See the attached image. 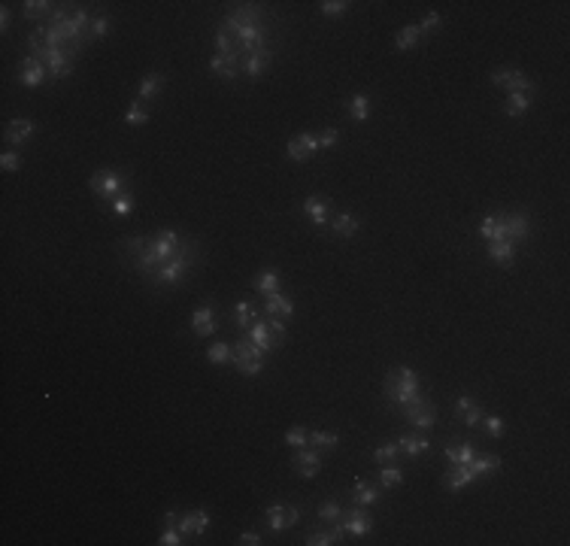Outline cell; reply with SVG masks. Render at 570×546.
I'll list each match as a JSON object with an SVG mask.
<instances>
[{"instance_id":"cell-23","label":"cell","mask_w":570,"mask_h":546,"mask_svg":"<svg viewBox=\"0 0 570 546\" xmlns=\"http://www.w3.org/2000/svg\"><path fill=\"white\" fill-rule=\"evenodd\" d=\"M398 447H401V455H406V459H419L422 452L431 449V437H428L425 431L422 434H401Z\"/></svg>"},{"instance_id":"cell-20","label":"cell","mask_w":570,"mask_h":546,"mask_svg":"<svg viewBox=\"0 0 570 546\" xmlns=\"http://www.w3.org/2000/svg\"><path fill=\"white\" fill-rule=\"evenodd\" d=\"M270 64H273V49H267V52L246 55V58L240 61V70H243V76H249V79H261L270 70Z\"/></svg>"},{"instance_id":"cell-30","label":"cell","mask_w":570,"mask_h":546,"mask_svg":"<svg viewBox=\"0 0 570 546\" xmlns=\"http://www.w3.org/2000/svg\"><path fill=\"white\" fill-rule=\"evenodd\" d=\"M210 70H212L216 76L225 79V83H234L237 76H243L240 61H231V58H222V55H212V58H210Z\"/></svg>"},{"instance_id":"cell-54","label":"cell","mask_w":570,"mask_h":546,"mask_svg":"<svg viewBox=\"0 0 570 546\" xmlns=\"http://www.w3.org/2000/svg\"><path fill=\"white\" fill-rule=\"evenodd\" d=\"M319 137V149H331V146H337V140H340V134L334 128H325L322 134H315Z\"/></svg>"},{"instance_id":"cell-26","label":"cell","mask_w":570,"mask_h":546,"mask_svg":"<svg viewBox=\"0 0 570 546\" xmlns=\"http://www.w3.org/2000/svg\"><path fill=\"white\" fill-rule=\"evenodd\" d=\"M443 452H446V461L449 464H471L473 455H476L471 440H446Z\"/></svg>"},{"instance_id":"cell-50","label":"cell","mask_w":570,"mask_h":546,"mask_svg":"<svg viewBox=\"0 0 570 546\" xmlns=\"http://www.w3.org/2000/svg\"><path fill=\"white\" fill-rule=\"evenodd\" d=\"M158 543H161V546H179V543H182V531L176 528V525H164V531H161Z\"/></svg>"},{"instance_id":"cell-25","label":"cell","mask_w":570,"mask_h":546,"mask_svg":"<svg viewBox=\"0 0 570 546\" xmlns=\"http://www.w3.org/2000/svg\"><path fill=\"white\" fill-rule=\"evenodd\" d=\"M252 289L258 291L261 298H267V295H277V291L282 289V277H279V270L277 267H264L255 279H252Z\"/></svg>"},{"instance_id":"cell-53","label":"cell","mask_w":570,"mask_h":546,"mask_svg":"<svg viewBox=\"0 0 570 546\" xmlns=\"http://www.w3.org/2000/svg\"><path fill=\"white\" fill-rule=\"evenodd\" d=\"M440 25H443V18H440V13H428V16L422 18V25H419V30H422V34H437V30H440Z\"/></svg>"},{"instance_id":"cell-28","label":"cell","mask_w":570,"mask_h":546,"mask_svg":"<svg viewBox=\"0 0 570 546\" xmlns=\"http://www.w3.org/2000/svg\"><path fill=\"white\" fill-rule=\"evenodd\" d=\"M488 258L501 267H510L516 261V243L513 240H492L488 243Z\"/></svg>"},{"instance_id":"cell-34","label":"cell","mask_w":570,"mask_h":546,"mask_svg":"<svg viewBox=\"0 0 570 546\" xmlns=\"http://www.w3.org/2000/svg\"><path fill=\"white\" fill-rule=\"evenodd\" d=\"M419 37H422L419 25H406V28L398 30V37H394V46H398L401 52H410V49L419 46Z\"/></svg>"},{"instance_id":"cell-46","label":"cell","mask_w":570,"mask_h":546,"mask_svg":"<svg viewBox=\"0 0 570 546\" xmlns=\"http://www.w3.org/2000/svg\"><path fill=\"white\" fill-rule=\"evenodd\" d=\"M22 164L25 161H22V155H18L16 149H9V152L0 155V167H4V174H16V170H22Z\"/></svg>"},{"instance_id":"cell-32","label":"cell","mask_w":570,"mask_h":546,"mask_svg":"<svg viewBox=\"0 0 570 546\" xmlns=\"http://www.w3.org/2000/svg\"><path fill=\"white\" fill-rule=\"evenodd\" d=\"M531 104H534V95H528V91H510L504 109H507V116H522L531 109Z\"/></svg>"},{"instance_id":"cell-47","label":"cell","mask_w":570,"mask_h":546,"mask_svg":"<svg viewBox=\"0 0 570 546\" xmlns=\"http://www.w3.org/2000/svg\"><path fill=\"white\" fill-rule=\"evenodd\" d=\"M483 416H485V410L480 407V404H471V407H467L464 413H461V419H464V425H467V428H480V425H483Z\"/></svg>"},{"instance_id":"cell-45","label":"cell","mask_w":570,"mask_h":546,"mask_svg":"<svg viewBox=\"0 0 570 546\" xmlns=\"http://www.w3.org/2000/svg\"><path fill=\"white\" fill-rule=\"evenodd\" d=\"M340 516H343V504H337V501H325L322 507H319V519H322L325 525L337 522Z\"/></svg>"},{"instance_id":"cell-55","label":"cell","mask_w":570,"mask_h":546,"mask_svg":"<svg viewBox=\"0 0 570 546\" xmlns=\"http://www.w3.org/2000/svg\"><path fill=\"white\" fill-rule=\"evenodd\" d=\"M301 137V143L303 146H307V152H310V155H319V137H315V134H298Z\"/></svg>"},{"instance_id":"cell-8","label":"cell","mask_w":570,"mask_h":546,"mask_svg":"<svg viewBox=\"0 0 570 546\" xmlns=\"http://www.w3.org/2000/svg\"><path fill=\"white\" fill-rule=\"evenodd\" d=\"M492 85H497V88H504L507 95L510 91H528V95H534V79H528V73H522V70H516V67H497L495 73H492Z\"/></svg>"},{"instance_id":"cell-41","label":"cell","mask_w":570,"mask_h":546,"mask_svg":"<svg viewBox=\"0 0 570 546\" xmlns=\"http://www.w3.org/2000/svg\"><path fill=\"white\" fill-rule=\"evenodd\" d=\"M125 121H128L131 128L146 125V121H149V109H146V104H140V100H134V104L128 107V113H125Z\"/></svg>"},{"instance_id":"cell-3","label":"cell","mask_w":570,"mask_h":546,"mask_svg":"<svg viewBox=\"0 0 570 546\" xmlns=\"http://www.w3.org/2000/svg\"><path fill=\"white\" fill-rule=\"evenodd\" d=\"M382 394L389 398L394 407H404L416 398H422V386H419V377H416L413 368H394L385 373V382H382Z\"/></svg>"},{"instance_id":"cell-35","label":"cell","mask_w":570,"mask_h":546,"mask_svg":"<svg viewBox=\"0 0 570 546\" xmlns=\"http://www.w3.org/2000/svg\"><path fill=\"white\" fill-rule=\"evenodd\" d=\"M52 13H55V4H49V0H28L25 4V18H37L40 25H43Z\"/></svg>"},{"instance_id":"cell-51","label":"cell","mask_w":570,"mask_h":546,"mask_svg":"<svg viewBox=\"0 0 570 546\" xmlns=\"http://www.w3.org/2000/svg\"><path fill=\"white\" fill-rule=\"evenodd\" d=\"M191 513H195V538H200V534L210 528V522H212V513H210L207 507H200V510H191Z\"/></svg>"},{"instance_id":"cell-19","label":"cell","mask_w":570,"mask_h":546,"mask_svg":"<svg viewBox=\"0 0 570 546\" xmlns=\"http://www.w3.org/2000/svg\"><path fill=\"white\" fill-rule=\"evenodd\" d=\"M303 212L310 216V222L315 228H328L331 225V204L319 195H310L307 200H303Z\"/></svg>"},{"instance_id":"cell-14","label":"cell","mask_w":570,"mask_h":546,"mask_svg":"<svg viewBox=\"0 0 570 546\" xmlns=\"http://www.w3.org/2000/svg\"><path fill=\"white\" fill-rule=\"evenodd\" d=\"M246 337H249L252 343H255V346L264 352V356H267V352H273L277 346H282V340L277 337V334H273V328L267 325V319H258L255 325H252V328L246 331Z\"/></svg>"},{"instance_id":"cell-21","label":"cell","mask_w":570,"mask_h":546,"mask_svg":"<svg viewBox=\"0 0 570 546\" xmlns=\"http://www.w3.org/2000/svg\"><path fill=\"white\" fill-rule=\"evenodd\" d=\"M504 216H507V237H510L516 246L531 237V216H528V212H504Z\"/></svg>"},{"instance_id":"cell-42","label":"cell","mask_w":570,"mask_h":546,"mask_svg":"<svg viewBox=\"0 0 570 546\" xmlns=\"http://www.w3.org/2000/svg\"><path fill=\"white\" fill-rule=\"evenodd\" d=\"M285 155H289V158L294 161V164H303V161H310V158H313L310 152H307V146L301 143V137H291L289 143H285Z\"/></svg>"},{"instance_id":"cell-40","label":"cell","mask_w":570,"mask_h":546,"mask_svg":"<svg viewBox=\"0 0 570 546\" xmlns=\"http://www.w3.org/2000/svg\"><path fill=\"white\" fill-rule=\"evenodd\" d=\"M349 116L355 121H368V116H370V97L368 95H355L349 100Z\"/></svg>"},{"instance_id":"cell-15","label":"cell","mask_w":570,"mask_h":546,"mask_svg":"<svg viewBox=\"0 0 570 546\" xmlns=\"http://www.w3.org/2000/svg\"><path fill=\"white\" fill-rule=\"evenodd\" d=\"M349 498H352V504H361V507H373V504L382 501V485L370 483V480H355Z\"/></svg>"},{"instance_id":"cell-10","label":"cell","mask_w":570,"mask_h":546,"mask_svg":"<svg viewBox=\"0 0 570 546\" xmlns=\"http://www.w3.org/2000/svg\"><path fill=\"white\" fill-rule=\"evenodd\" d=\"M264 519H267L273 534H279L285 528H291V525H298L301 507L298 504H291V507H285V504H270V507H264Z\"/></svg>"},{"instance_id":"cell-31","label":"cell","mask_w":570,"mask_h":546,"mask_svg":"<svg viewBox=\"0 0 570 546\" xmlns=\"http://www.w3.org/2000/svg\"><path fill=\"white\" fill-rule=\"evenodd\" d=\"M258 319H261V313H258V307L252 301H243V303L234 307V322H237V328H243V331H249Z\"/></svg>"},{"instance_id":"cell-9","label":"cell","mask_w":570,"mask_h":546,"mask_svg":"<svg viewBox=\"0 0 570 546\" xmlns=\"http://www.w3.org/2000/svg\"><path fill=\"white\" fill-rule=\"evenodd\" d=\"M346 534H352V538H368L373 531V516L368 513V507H361V504H352L349 510H343L340 516Z\"/></svg>"},{"instance_id":"cell-7","label":"cell","mask_w":570,"mask_h":546,"mask_svg":"<svg viewBox=\"0 0 570 546\" xmlns=\"http://www.w3.org/2000/svg\"><path fill=\"white\" fill-rule=\"evenodd\" d=\"M398 410H401V416L406 419V425H413V428H419V431H431L437 425V407L434 404H428L425 398H416V401L404 404V407H398Z\"/></svg>"},{"instance_id":"cell-27","label":"cell","mask_w":570,"mask_h":546,"mask_svg":"<svg viewBox=\"0 0 570 546\" xmlns=\"http://www.w3.org/2000/svg\"><path fill=\"white\" fill-rule=\"evenodd\" d=\"M219 322H216V310L212 307H198L195 316H191V331L198 334V337H210V334H216Z\"/></svg>"},{"instance_id":"cell-17","label":"cell","mask_w":570,"mask_h":546,"mask_svg":"<svg viewBox=\"0 0 570 546\" xmlns=\"http://www.w3.org/2000/svg\"><path fill=\"white\" fill-rule=\"evenodd\" d=\"M291 316H294V301L289 295L277 291V295L264 298V319H285L289 322Z\"/></svg>"},{"instance_id":"cell-36","label":"cell","mask_w":570,"mask_h":546,"mask_svg":"<svg viewBox=\"0 0 570 546\" xmlns=\"http://www.w3.org/2000/svg\"><path fill=\"white\" fill-rule=\"evenodd\" d=\"M310 447H315V449H337V443H340V434L337 431H310Z\"/></svg>"},{"instance_id":"cell-11","label":"cell","mask_w":570,"mask_h":546,"mask_svg":"<svg viewBox=\"0 0 570 546\" xmlns=\"http://www.w3.org/2000/svg\"><path fill=\"white\" fill-rule=\"evenodd\" d=\"M291 464H294V473H298V477L313 480V477H319V471H322V452L315 449V447L294 449Z\"/></svg>"},{"instance_id":"cell-22","label":"cell","mask_w":570,"mask_h":546,"mask_svg":"<svg viewBox=\"0 0 570 546\" xmlns=\"http://www.w3.org/2000/svg\"><path fill=\"white\" fill-rule=\"evenodd\" d=\"M167 85V76L164 73H149V76H142L140 79V85H137V97L134 100H140V104H152L158 95H161V88Z\"/></svg>"},{"instance_id":"cell-18","label":"cell","mask_w":570,"mask_h":546,"mask_svg":"<svg viewBox=\"0 0 570 546\" xmlns=\"http://www.w3.org/2000/svg\"><path fill=\"white\" fill-rule=\"evenodd\" d=\"M473 483H476V473L471 471V464H449V471L443 473V485L449 492H461Z\"/></svg>"},{"instance_id":"cell-48","label":"cell","mask_w":570,"mask_h":546,"mask_svg":"<svg viewBox=\"0 0 570 546\" xmlns=\"http://www.w3.org/2000/svg\"><path fill=\"white\" fill-rule=\"evenodd\" d=\"M349 6H352V4H346V0H325V4H319L322 16H328V18H337V16H343Z\"/></svg>"},{"instance_id":"cell-33","label":"cell","mask_w":570,"mask_h":546,"mask_svg":"<svg viewBox=\"0 0 570 546\" xmlns=\"http://www.w3.org/2000/svg\"><path fill=\"white\" fill-rule=\"evenodd\" d=\"M376 483L382 489H398L404 483V473H401V464H380V473H376Z\"/></svg>"},{"instance_id":"cell-5","label":"cell","mask_w":570,"mask_h":546,"mask_svg":"<svg viewBox=\"0 0 570 546\" xmlns=\"http://www.w3.org/2000/svg\"><path fill=\"white\" fill-rule=\"evenodd\" d=\"M88 188L95 191L100 200H113V198L121 195L125 188H131V176H128V170L104 167V170H97V174H91Z\"/></svg>"},{"instance_id":"cell-1","label":"cell","mask_w":570,"mask_h":546,"mask_svg":"<svg viewBox=\"0 0 570 546\" xmlns=\"http://www.w3.org/2000/svg\"><path fill=\"white\" fill-rule=\"evenodd\" d=\"M198 249L195 240L176 234V231H155L152 237H125L121 240V252H125L128 265L134 267L146 282L167 265V261L186 255V252Z\"/></svg>"},{"instance_id":"cell-57","label":"cell","mask_w":570,"mask_h":546,"mask_svg":"<svg viewBox=\"0 0 570 546\" xmlns=\"http://www.w3.org/2000/svg\"><path fill=\"white\" fill-rule=\"evenodd\" d=\"M9 25H13V13H9V6H0V30H9Z\"/></svg>"},{"instance_id":"cell-4","label":"cell","mask_w":570,"mask_h":546,"mask_svg":"<svg viewBox=\"0 0 570 546\" xmlns=\"http://www.w3.org/2000/svg\"><path fill=\"white\" fill-rule=\"evenodd\" d=\"M195 265H198V249H191V252H186V255L167 261V265L161 267L155 277H152L149 286H158V289H173V286H179V282H186V279L191 277Z\"/></svg>"},{"instance_id":"cell-13","label":"cell","mask_w":570,"mask_h":546,"mask_svg":"<svg viewBox=\"0 0 570 546\" xmlns=\"http://www.w3.org/2000/svg\"><path fill=\"white\" fill-rule=\"evenodd\" d=\"M49 79V70L43 67V61L28 55L22 58V64H18V83H22L25 88H40Z\"/></svg>"},{"instance_id":"cell-29","label":"cell","mask_w":570,"mask_h":546,"mask_svg":"<svg viewBox=\"0 0 570 546\" xmlns=\"http://www.w3.org/2000/svg\"><path fill=\"white\" fill-rule=\"evenodd\" d=\"M497 468H501V455H495V452H480L471 461V471L476 473V480L492 477V473H497Z\"/></svg>"},{"instance_id":"cell-44","label":"cell","mask_w":570,"mask_h":546,"mask_svg":"<svg viewBox=\"0 0 570 546\" xmlns=\"http://www.w3.org/2000/svg\"><path fill=\"white\" fill-rule=\"evenodd\" d=\"M483 428L488 431V437H504V434H507V422L501 419V416H495V413H485V416H483Z\"/></svg>"},{"instance_id":"cell-49","label":"cell","mask_w":570,"mask_h":546,"mask_svg":"<svg viewBox=\"0 0 570 546\" xmlns=\"http://www.w3.org/2000/svg\"><path fill=\"white\" fill-rule=\"evenodd\" d=\"M109 25H113L109 16H95V22H91V40H104L109 34Z\"/></svg>"},{"instance_id":"cell-39","label":"cell","mask_w":570,"mask_h":546,"mask_svg":"<svg viewBox=\"0 0 570 546\" xmlns=\"http://www.w3.org/2000/svg\"><path fill=\"white\" fill-rule=\"evenodd\" d=\"M207 358L212 364H231L234 361V346L231 343H212V346L207 349Z\"/></svg>"},{"instance_id":"cell-2","label":"cell","mask_w":570,"mask_h":546,"mask_svg":"<svg viewBox=\"0 0 570 546\" xmlns=\"http://www.w3.org/2000/svg\"><path fill=\"white\" fill-rule=\"evenodd\" d=\"M216 30H222L231 40V46L240 61L246 55L267 52L270 49V16L258 4H240V6L228 9V16L222 18V25Z\"/></svg>"},{"instance_id":"cell-6","label":"cell","mask_w":570,"mask_h":546,"mask_svg":"<svg viewBox=\"0 0 570 546\" xmlns=\"http://www.w3.org/2000/svg\"><path fill=\"white\" fill-rule=\"evenodd\" d=\"M231 364L243 373V377H261L264 373V352L249 337H243V340L234 343V361Z\"/></svg>"},{"instance_id":"cell-37","label":"cell","mask_w":570,"mask_h":546,"mask_svg":"<svg viewBox=\"0 0 570 546\" xmlns=\"http://www.w3.org/2000/svg\"><path fill=\"white\" fill-rule=\"evenodd\" d=\"M373 461H376V464H401V447H398V440H394V443H382V447L373 452Z\"/></svg>"},{"instance_id":"cell-52","label":"cell","mask_w":570,"mask_h":546,"mask_svg":"<svg viewBox=\"0 0 570 546\" xmlns=\"http://www.w3.org/2000/svg\"><path fill=\"white\" fill-rule=\"evenodd\" d=\"M176 528L182 531V538H195V513H179V522H176Z\"/></svg>"},{"instance_id":"cell-38","label":"cell","mask_w":570,"mask_h":546,"mask_svg":"<svg viewBox=\"0 0 570 546\" xmlns=\"http://www.w3.org/2000/svg\"><path fill=\"white\" fill-rule=\"evenodd\" d=\"M109 210H113L116 216H128V212L134 210V188H125L121 195H116L109 200Z\"/></svg>"},{"instance_id":"cell-56","label":"cell","mask_w":570,"mask_h":546,"mask_svg":"<svg viewBox=\"0 0 570 546\" xmlns=\"http://www.w3.org/2000/svg\"><path fill=\"white\" fill-rule=\"evenodd\" d=\"M237 543L240 546H258L261 543V534L258 531H243L240 538H237Z\"/></svg>"},{"instance_id":"cell-16","label":"cell","mask_w":570,"mask_h":546,"mask_svg":"<svg viewBox=\"0 0 570 546\" xmlns=\"http://www.w3.org/2000/svg\"><path fill=\"white\" fill-rule=\"evenodd\" d=\"M346 538V528L343 522H331L328 528H315V531H307V538H303V543L307 546H331V543H343Z\"/></svg>"},{"instance_id":"cell-43","label":"cell","mask_w":570,"mask_h":546,"mask_svg":"<svg viewBox=\"0 0 570 546\" xmlns=\"http://www.w3.org/2000/svg\"><path fill=\"white\" fill-rule=\"evenodd\" d=\"M310 431L303 428V425H294V428H289L285 431V443H289L291 449H303V447H310Z\"/></svg>"},{"instance_id":"cell-12","label":"cell","mask_w":570,"mask_h":546,"mask_svg":"<svg viewBox=\"0 0 570 546\" xmlns=\"http://www.w3.org/2000/svg\"><path fill=\"white\" fill-rule=\"evenodd\" d=\"M34 131H37V125H34V119H9L6 121V131H4V140H6V146H13L16 152L22 149L30 137H34Z\"/></svg>"},{"instance_id":"cell-24","label":"cell","mask_w":570,"mask_h":546,"mask_svg":"<svg viewBox=\"0 0 570 546\" xmlns=\"http://www.w3.org/2000/svg\"><path fill=\"white\" fill-rule=\"evenodd\" d=\"M328 228L334 231V237L349 240V237H355L361 231V219L352 216V212H337V216H331V225Z\"/></svg>"}]
</instances>
